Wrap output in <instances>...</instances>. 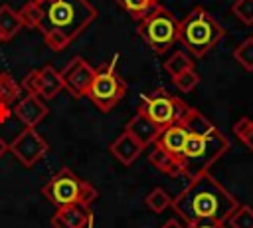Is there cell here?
I'll return each instance as SVG.
<instances>
[{
	"label": "cell",
	"instance_id": "1",
	"mask_svg": "<svg viewBox=\"0 0 253 228\" xmlns=\"http://www.w3.org/2000/svg\"><path fill=\"white\" fill-rule=\"evenodd\" d=\"M239 206L237 198L229 194L210 172L190 178L188 186L172 200V208L186 224L196 222H227Z\"/></svg>",
	"mask_w": 253,
	"mask_h": 228
},
{
	"label": "cell",
	"instance_id": "2",
	"mask_svg": "<svg viewBox=\"0 0 253 228\" xmlns=\"http://www.w3.org/2000/svg\"><path fill=\"white\" fill-rule=\"evenodd\" d=\"M42 20L38 30L43 42L53 50H65L97 18L89 0H42Z\"/></svg>",
	"mask_w": 253,
	"mask_h": 228
},
{
	"label": "cell",
	"instance_id": "12",
	"mask_svg": "<svg viewBox=\"0 0 253 228\" xmlns=\"http://www.w3.org/2000/svg\"><path fill=\"white\" fill-rule=\"evenodd\" d=\"M49 113L47 105L43 103V99L36 93H28L24 99H20L14 105V115L26 125V127H36L38 123L43 121V117Z\"/></svg>",
	"mask_w": 253,
	"mask_h": 228
},
{
	"label": "cell",
	"instance_id": "36",
	"mask_svg": "<svg viewBox=\"0 0 253 228\" xmlns=\"http://www.w3.org/2000/svg\"><path fill=\"white\" fill-rule=\"evenodd\" d=\"M34 2H42V0H34Z\"/></svg>",
	"mask_w": 253,
	"mask_h": 228
},
{
	"label": "cell",
	"instance_id": "23",
	"mask_svg": "<svg viewBox=\"0 0 253 228\" xmlns=\"http://www.w3.org/2000/svg\"><path fill=\"white\" fill-rule=\"evenodd\" d=\"M144 204L148 206V210L160 214V212H164L168 206H172V198H170V194H168L164 188H152V190L146 194Z\"/></svg>",
	"mask_w": 253,
	"mask_h": 228
},
{
	"label": "cell",
	"instance_id": "13",
	"mask_svg": "<svg viewBox=\"0 0 253 228\" xmlns=\"http://www.w3.org/2000/svg\"><path fill=\"white\" fill-rule=\"evenodd\" d=\"M93 220V212L89 206L83 204H71L61 206L51 216L53 228H87V224Z\"/></svg>",
	"mask_w": 253,
	"mask_h": 228
},
{
	"label": "cell",
	"instance_id": "14",
	"mask_svg": "<svg viewBox=\"0 0 253 228\" xmlns=\"http://www.w3.org/2000/svg\"><path fill=\"white\" fill-rule=\"evenodd\" d=\"M188 137H190L188 129L184 127L182 121H178V123H172V125L160 129V133H158V137L154 141V147H160V149L168 151L170 155L180 157V153H182Z\"/></svg>",
	"mask_w": 253,
	"mask_h": 228
},
{
	"label": "cell",
	"instance_id": "3",
	"mask_svg": "<svg viewBox=\"0 0 253 228\" xmlns=\"http://www.w3.org/2000/svg\"><path fill=\"white\" fill-rule=\"evenodd\" d=\"M223 36L225 30L204 6H194L178 26V42L194 57H204Z\"/></svg>",
	"mask_w": 253,
	"mask_h": 228
},
{
	"label": "cell",
	"instance_id": "21",
	"mask_svg": "<svg viewBox=\"0 0 253 228\" xmlns=\"http://www.w3.org/2000/svg\"><path fill=\"white\" fill-rule=\"evenodd\" d=\"M22 85L8 73L2 71L0 73V105H14L16 99L20 97Z\"/></svg>",
	"mask_w": 253,
	"mask_h": 228
},
{
	"label": "cell",
	"instance_id": "6",
	"mask_svg": "<svg viewBox=\"0 0 253 228\" xmlns=\"http://www.w3.org/2000/svg\"><path fill=\"white\" fill-rule=\"evenodd\" d=\"M178 26L180 20H176L170 10L158 4L138 22L136 32L154 54H164L178 42Z\"/></svg>",
	"mask_w": 253,
	"mask_h": 228
},
{
	"label": "cell",
	"instance_id": "8",
	"mask_svg": "<svg viewBox=\"0 0 253 228\" xmlns=\"http://www.w3.org/2000/svg\"><path fill=\"white\" fill-rule=\"evenodd\" d=\"M188 109L190 107L182 99L168 93L166 89H156L148 95H142L138 105V111H142L158 129H164L172 123L182 121Z\"/></svg>",
	"mask_w": 253,
	"mask_h": 228
},
{
	"label": "cell",
	"instance_id": "18",
	"mask_svg": "<svg viewBox=\"0 0 253 228\" xmlns=\"http://www.w3.org/2000/svg\"><path fill=\"white\" fill-rule=\"evenodd\" d=\"M22 28H24V24H22L20 14L14 12L6 4H0V40L2 42L12 40Z\"/></svg>",
	"mask_w": 253,
	"mask_h": 228
},
{
	"label": "cell",
	"instance_id": "25",
	"mask_svg": "<svg viewBox=\"0 0 253 228\" xmlns=\"http://www.w3.org/2000/svg\"><path fill=\"white\" fill-rule=\"evenodd\" d=\"M227 224L231 228H253V208L247 204H239L233 214L227 218Z\"/></svg>",
	"mask_w": 253,
	"mask_h": 228
},
{
	"label": "cell",
	"instance_id": "28",
	"mask_svg": "<svg viewBox=\"0 0 253 228\" xmlns=\"http://www.w3.org/2000/svg\"><path fill=\"white\" fill-rule=\"evenodd\" d=\"M172 81H174V85H176L182 93H190V91L196 89V85L200 83V75H198L194 69H186V71H182L180 75L172 77Z\"/></svg>",
	"mask_w": 253,
	"mask_h": 228
},
{
	"label": "cell",
	"instance_id": "7",
	"mask_svg": "<svg viewBox=\"0 0 253 228\" xmlns=\"http://www.w3.org/2000/svg\"><path fill=\"white\" fill-rule=\"evenodd\" d=\"M125 93H126V83L119 75L113 59L95 69V77L87 91V99H91V103L97 105L101 111H111L123 101Z\"/></svg>",
	"mask_w": 253,
	"mask_h": 228
},
{
	"label": "cell",
	"instance_id": "15",
	"mask_svg": "<svg viewBox=\"0 0 253 228\" xmlns=\"http://www.w3.org/2000/svg\"><path fill=\"white\" fill-rule=\"evenodd\" d=\"M109 151L113 153V157H115L119 163H123L125 167H128V165H132V163L138 159V155L144 151V145H140L130 133L123 131V133L111 143Z\"/></svg>",
	"mask_w": 253,
	"mask_h": 228
},
{
	"label": "cell",
	"instance_id": "30",
	"mask_svg": "<svg viewBox=\"0 0 253 228\" xmlns=\"http://www.w3.org/2000/svg\"><path fill=\"white\" fill-rule=\"evenodd\" d=\"M239 141H241L249 151H253V121H251V125L247 127V131L239 137Z\"/></svg>",
	"mask_w": 253,
	"mask_h": 228
},
{
	"label": "cell",
	"instance_id": "34",
	"mask_svg": "<svg viewBox=\"0 0 253 228\" xmlns=\"http://www.w3.org/2000/svg\"><path fill=\"white\" fill-rule=\"evenodd\" d=\"M6 151H8V145H6V143H4V139L0 137V157H2Z\"/></svg>",
	"mask_w": 253,
	"mask_h": 228
},
{
	"label": "cell",
	"instance_id": "33",
	"mask_svg": "<svg viewBox=\"0 0 253 228\" xmlns=\"http://www.w3.org/2000/svg\"><path fill=\"white\" fill-rule=\"evenodd\" d=\"M160 228H186V226H182L178 220H174V218H170V220H166Z\"/></svg>",
	"mask_w": 253,
	"mask_h": 228
},
{
	"label": "cell",
	"instance_id": "5",
	"mask_svg": "<svg viewBox=\"0 0 253 228\" xmlns=\"http://www.w3.org/2000/svg\"><path fill=\"white\" fill-rule=\"evenodd\" d=\"M42 194L55 206H71V204H83V206H91V202L99 196L97 188L79 178L71 169L63 167L59 169L43 186H42Z\"/></svg>",
	"mask_w": 253,
	"mask_h": 228
},
{
	"label": "cell",
	"instance_id": "4",
	"mask_svg": "<svg viewBox=\"0 0 253 228\" xmlns=\"http://www.w3.org/2000/svg\"><path fill=\"white\" fill-rule=\"evenodd\" d=\"M229 149V141L225 135L215 129L210 135H190L178 161L182 167V176L194 178L210 171V167Z\"/></svg>",
	"mask_w": 253,
	"mask_h": 228
},
{
	"label": "cell",
	"instance_id": "20",
	"mask_svg": "<svg viewBox=\"0 0 253 228\" xmlns=\"http://www.w3.org/2000/svg\"><path fill=\"white\" fill-rule=\"evenodd\" d=\"M117 4H119L130 18H134L136 22H140L146 14H150V12L158 6V0H117Z\"/></svg>",
	"mask_w": 253,
	"mask_h": 228
},
{
	"label": "cell",
	"instance_id": "26",
	"mask_svg": "<svg viewBox=\"0 0 253 228\" xmlns=\"http://www.w3.org/2000/svg\"><path fill=\"white\" fill-rule=\"evenodd\" d=\"M18 14H20L22 24L26 28H38L40 26V20H42V6H40V2L30 0L28 4L22 6V10Z\"/></svg>",
	"mask_w": 253,
	"mask_h": 228
},
{
	"label": "cell",
	"instance_id": "35",
	"mask_svg": "<svg viewBox=\"0 0 253 228\" xmlns=\"http://www.w3.org/2000/svg\"><path fill=\"white\" fill-rule=\"evenodd\" d=\"M93 224H95V218H93V220H91V222L87 224V228H93Z\"/></svg>",
	"mask_w": 253,
	"mask_h": 228
},
{
	"label": "cell",
	"instance_id": "11",
	"mask_svg": "<svg viewBox=\"0 0 253 228\" xmlns=\"http://www.w3.org/2000/svg\"><path fill=\"white\" fill-rule=\"evenodd\" d=\"M22 89H26L28 93H36L42 99H53L61 89H63V81L61 75L55 67L51 65H43L42 69H32L24 79H22Z\"/></svg>",
	"mask_w": 253,
	"mask_h": 228
},
{
	"label": "cell",
	"instance_id": "17",
	"mask_svg": "<svg viewBox=\"0 0 253 228\" xmlns=\"http://www.w3.org/2000/svg\"><path fill=\"white\" fill-rule=\"evenodd\" d=\"M148 161L152 163L154 169H158L160 172H166L170 176H182V167H180V161L178 157L170 155L168 151L160 149V147H154V151L150 153Z\"/></svg>",
	"mask_w": 253,
	"mask_h": 228
},
{
	"label": "cell",
	"instance_id": "29",
	"mask_svg": "<svg viewBox=\"0 0 253 228\" xmlns=\"http://www.w3.org/2000/svg\"><path fill=\"white\" fill-rule=\"evenodd\" d=\"M251 125V119L249 117H241V119H237L235 121V125H233V133H235V137L239 139L245 131H247V127Z\"/></svg>",
	"mask_w": 253,
	"mask_h": 228
},
{
	"label": "cell",
	"instance_id": "32",
	"mask_svg": "<svg viewBox=\"0 0 253 228\" xmlns=\"http://www.w3.org/2000/svg\"><path fill=\"white\" fill-rule=\"evenodd\" d=\"M14 117V107L12 105H0V125L8 123Z\"/></svg>",
	"mask_w": 253,
	"mask_h": 228
},
{
	"label": "cell",
	"instance_id": "10",
	"mask_svg": "<svg viewBox=\"0 0 253 228\" xmlns=\"http://www.w3.org/2000/svg\"><path fill=\"white\" fill-rule=\"evenodd\" d=\"M63 87L75 95V97H87V91L91 87V81L95 77V67L83 59L81 56H75L67 61V65L63 67V71H59Z\"/></svg>",
	"mask_w": 253,
	"mask_h": 228
},
{
	"label": "cell",
	"instance_id": "9",
	"mask_svg": "<svg viewBox=\"0 0 253 228\" xmlns=\"http://www.w3.org/2000/svg\"><path fill=\"white\" fill-rule=\"evenodd\" d=\"M49 145L43 141V137L32 129V127H26L10 145H8V151L24 165V167H34L45 153H47Z\"/></svg>",
	"mask_w": 253,
	"mask_h": 228
},
{
	"label": "cell",
	"instance_id": "16",
	"mask_svg": "<svg viewBox=\"0 0 253 228\" xmlns=\"http://www.w3.org/2000/svg\"><path fill=\"white\" fill-rule=\"evenodd\" d=\"M126 133H130L140 145H144V147H148V145H154V141H156V137H158V133H160V129L142 113V111H136V115H132L130 117V121L126 123V129H125Z\"/></svg>",
	"mask_w": 253,
	"mask_h": 228
},
{
	"label": "cell",
	"instance_id": "37",
	"mask_svg": "<svg viewBox=\"0 0 253 228\" xmlns=\"http://www.w3.org/2000/svg\"><path fill=\"white\" fill-rule=\"evenodd\" d=\"M0 42H2V40H0Z\"/></svg>",
	"mask_w": 253,
	"mask_h": 228
},
{
	"label": "cell",
	"instance_id": "31",
	"mask_svg": "<svg viewBox=\"0 0 253 228\" xmlns=\"http://www.w3.org/2000/svg\"><path fill=\"white\" fill-rule=\"evenodd\" d=\"M186 228H227V226H225V222H211V220H206V222L186 224Z\"/></svg>",
	"mask_w": 253,
	"mask_h": 228
},
{
	"label": "cell",
	"instance_id": "22",
	"mask_svg": "<svg viewBox=\"0 0 253 228\" xmlns=\"http://www.w3.org/2000/svg\"><path fill=\"white\" fill-rule=\"evenodd\" d=\"M164 69H166L172 77H176V75H180V73L186 71V69H194V61H192V57H190L186 52H174V54L164 61Z\"/></svg>",
	"mask_w": 253,
	"mask_h": 228
},
{
	"label": "cell",
	"instance_id": "19",
	"mask_svg": "<svg viewBox=\"0 0 253 228\" xmlns=\"http://www.w3.org/2000/svg\"><path fill=\"white\" fill-rule=\"evenodd\" d=\"M182 123H184V127L188 129V133L190 135H210V133H213L217 127L204 115V113H200L198 109H194V107H190L188 109V113H186V117L182 119Z\"/></svg>",
	"mask_w": 253,
	"mask_h": 228
},
{
	"label": "cell",
	"instance_id": "27",
	"mask_svg": "<svg viewBox=\"0 0 253 228\" xmlns=\"http://www.w3.org/2000/svg\"><path fill=\"white\" fill-rule=\"evenodd\" d=\"M231 12L241 24L253 26V0H235Z\"/></svg>",
	"mask_w": 253,
	"mask_h": 228
},
{
	"label": "cell",
	"instance_id": "24",
	"mask_svg": "<svg viewBox=\"0 0 253 228\" xmlns=\"http://www.w3.org/2000/svg\"><path fill=\"white\" fill-rule=\"evenodd\" d=\"M233 57L245 71H253V38H245L233 50Z\"/></svg>",
	"mask_w": 253,
	"mask_h": 228
}]
</instances>
